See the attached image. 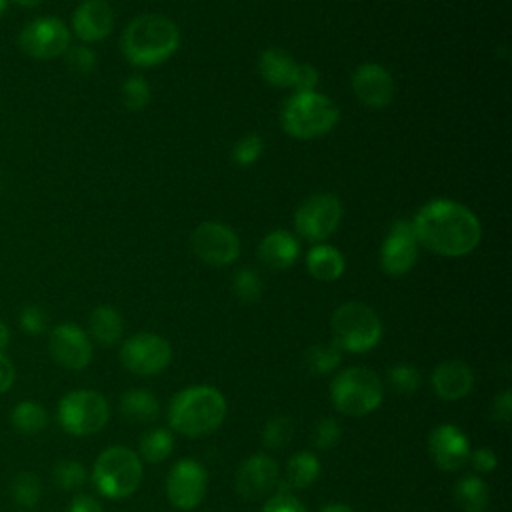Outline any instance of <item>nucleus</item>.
<instances>
[{
	"label": "nucleus",
	"instance_id": "obj_28",
	"mask_svg": "<svg viewBox=\"0 0 512 512\" xmlns=\"http://www.w3.org/2000/svg\"><path fill=\"white\" fill-rule=\"evenodd\" d=\"M174 450V432L170 428H150L138 440V456L150 464L164 462Z\"/></svg>",
	"mask_w": 512,
	"mask_h": 512
},
{
	"label": "nucleus",
	"instance_id": "obj_21",
	"mask_svg": "<svg viewBox=\"0 0 512 512\" xmlns=\"http://www.w3.org/2000/svg\"><path fill=\"white\" fill-rule=\"evenodd\" d=\"M300 256V244L288 230L268 232L258 246V258L264 266L272 270L290 268Z\"/></svg>",
	"mask_w": 512,
	"mask_h": 512
},
{
	"label": "nucleus",
	"instance_id": "obj_50",
	"mask_svg": "<svg viewBox=\"0 0 512 512\" xmlns=\"http://www.w3.org/2000/svg\"><path fill=\"white\" fill-rule=\"evenodd\" d=\"M6 6H8V0H0V16L4 14V10H6Z\"/></svg>",
	"mask_w": 512,
	"mask_h": 512
},
{
	"label": "nucleus",
	"instance_id": "obj_48",
	"mask_svg": "<svg viewBox=\"0 0 512 512\" xmlns=\"http://www.w3.org/2000/svg\"><path fill=\"white\" fill-rule=\"evenodd\" d=\"M8 340H10V332H8V328H6V324L0 320V352L6 348V344H8Z\"/></svg>",
	"mask_w": 512,
	"mask_h": 512
},
{
	"label": "nucleus",
	"instance_id": "obj_42",
	"mask_svg": "<svg viewBox=\"0 0 512 512\" xmlns=\"http://www.w3.org/2000/svg\"><path fill=\"white\" fill-rule=\"evenodd\" d=\"M318 80H320V74L312 64H298L294 72L292 88H296V92H314V88L318 86Z\"/></svg>",
	"mask_w": 512,
	"mask_h": 512
},
{
	"label": "nucleus",
	"instance_id": "obj_7",
	"mask_svg": "<svg viewBox=\"0 0 512 512\" xmlns=\"http://www.w3.org/2000/svg\"><path fill=\"white\" fill-rule=\"evenodd\" d=\"M332 344L342 352L364 354L382 338V322L378 314L364 302H344L330 318Z\"/></svg>",
	"mask_w": 512,
	"mask_h": 512
},
{
	"label": "nucleus",
	"instance_id": "obj_29",
	"mask_svg": "<svg viewBox=\"0 0 512 512\" xmlns=\"http://www.w3.org/2000/svg\"><path fill=\"white\" fill-rule=\"evenodd\" d=\"M10 422L16 432L32 436L48 426V412L34 400H22L12 408Z\"/></svg>",
	"mask_w": 512,
	"mask_h": 512
},
{
	"label": "nucleus",
	"instance_id": "obj_6",
	"mask_svg": "<svg viewBox=\"0 0 512 512\" xmlns=\"http://www.w3.org/2000/svg\"><path fill=\"white\" fill-rule=\"evenodd\" d=\"M330 402L344 416H366L374 412L384 398L380 376L364 366L340 370L330 382Z\"/></svg>",
	"mask_w": 512,
	"mask_h": 512
},
{
	"label": "nucleus",
	"instance_id": "obj_8",
	"mask_svg": "<svg viewBox=\"0 0 512 512\" xmlns=\"http://www.w3.org/2000/svg\"><path fill=\"white\" fill-rule=\"evenodd\" d=\"M56 416L64 432L72 436H92L108 424L110 406L96 390H72L60 398Z\"/></svg>",
	"mask_w": 512,
	"mask_h": 512
},
{
	"label": "nucleus",
	"instance_id": "obj_23",
	"mask_svg": "<svg viewBox=\"0 0 512 512\" xmlns=\"http://www.w3.org/2000/svg\"><path fill=\"white\" fill-rule=\"evenodd\" d=\"M344 256L328 244H316L306 254L308 272L322 282H334L344 274Z\"/></svg>",
	"mask_w": 512,
	"mask_h": 512
},
{
	"label": "nucleus",
	"instance_id": "obj_5",
	"mask_svg": "<svg viewBox=\"0 0 512 512\" xmlns=\"http://www.w3.org/2000/svg\"><path fill=\"white\" fill-rule=\"evenodd\" d=\"M144 466L140 456L126 446H108L92 466V484L98 494L110 500L132 496L142 482Z\"/></svg>",
	"mask_w": 512,
	"mask_h": 512
},
{
	"label": "nucleus",
	"instance_id": "obj_11",
	"mask_svg": "<svg viewBox=\"0 0 512 512\" xmlns=\"http://www.w3.org/2000/svg\"><path fill=\"white\" fill-rule=\"evenodd\" d=\"M342 220V204L338 196L322 192L306 198L296 214H294V226L300 236L312 242H322L338 228Z\"/></svg>",
	"mask_w": 512,
	"mask_h": 512
},
{
	"label": "nucleus",
	"instance_id": "obj_24",
	"mask_svg": "<svg viewBox=\"0 0 512 512\" xmlns=\"http://www.w3.org/2000/svg\"><path fill=\"white\" fill-rule=\"evenodd\" d=\"M88 330L92 340H96L100 346H114L124 334V320L116 308L102 304L92 310Z\"/></svg>",
	"mask_w": 512,
	"mask_h": 512
},
{
	"label": "nucleus",
	"instance_id": "obj_37",
	"mask_svg": "<svg viewBox=\"0 0 512 512\" xmlns=\"http://www.w3.org/2000/svg\"><path fill=\"white\" fill-rule=\"evenodd\" d=\"M340 436H342V428H340L338 420H334L330 416L320 418L312 428V446L320 452L332 450L340 442Z\"/></svg>",
	"mask_w": 512,
	"mask_h": 512
},
{
	"label": "nucleus",
	"instance_id": "obj_34",
	"mask_svg": "<svg viewBox=\"0 0 512 512\" xmlns=\"http://www.w3.org/2000/svg\"><path fill=\"white\" fill-rule=\"evenodd\" d=\"M292 432H294V422L290 416H284V414L274 416L266 422L262 430V444L266 448L278 450L292 440Z\"/></svg>",
	"mask_w": 512,
	"mask_h": 512
},
{
	"label": "nucleus",
	"instance_id": "obj_47",
	"mask_svg": "<svg viewBox=\"0 0 512 512\" xmlns=\"http://www.w3.org/2000/svg\"><path fill=\"white\" fill-rule=\"evenodd\" d=\"M318 512H354V508L344 502H330V504H324Z\"/></svg>",
	"mask_w": 512,
	"mask_h": 512
},
{
	"label": "nucleus",
	"instance_id": "obj_22",
	"mask_svg": "<svg viewBox=\"0 0 512 512\" xmlns=\"http://www.w3.org/2000/svg\"><path fill=\"white\" fill-rule=\"evenodd\" d=\"M296 62L290 52L282 48H266L258 58V72L260 76L276 88H288L292 86Z\"/></svg>",
	"mask_w": 512,
	"mask_h": 512
},
{
	"label": "nucleus",
	"instance_id": "obj_30",
	"mask_svg": "<svg viewBox=\"0 0 512 512\" xmlns=\"http://www.w3.org/2000/svg\"><path fill=\"white\" fill-rule=\"evenodd\" d=\"M342 360V350L338 346H334L332 342L328 344H314L306 350L304 362L308 366V370L316 376H324L330 374L338 368Z\"/></svg>",
	"mask_w": 512,
	"mask_h": 512
},
{
	"label": "nucleus",
	"instance_id": "obj_17",
	"mask_svg": "<svg viewBox=\"0 0 512 512\" xmlns=\"http://www.w3.org/2000/svg\"><path fill=\"white\" fill-rule=\"evenodd\" d=\"M48 350L54 362L66 370H82L92 360V342L88 334L70 322L52 328Z\"/></svg>",
	"mask_w": 512,
	"mask_h": 512
},
{
	"label": "nucleus",
	"instance_id": "obj_3",
	"mask_svg": "<svg viewBox=\"0 0 512 512\" xmlns=\"http://www.w3.org/2000/svg\"><path fill=\"white\" fill-rule=\"evenodd\" d=\"M178 46L180 30L162 14L136 16L124 28L120 38L124 58L138 68H150L166 62Z\"/></svg>",
	"mask_w": 512,
	"mask_h": 512
},
{
	"label": "nucleus",
	"instance_id": "obj_44",
	"mask_svg": "<svg viewBox=\"0 0 512 512\" xmlns=\"http://www.w3.org/2000/svg\"><path fill=\"white\" fill-rule=\"evenodd\" d=\"M490 416L496 420V422H502V424H508L510 418H512V392L506 388L502 390L500 394H496L492 398V404H490Z\"/></svg>",
	"mask_w": 512,
	"mask_h": 512
},
{
	"label": "nucleus",
	"instance_id": "obj_45",
	"mask_svg": "<svg viewBox=\"0 0 512 512\" xmlns=\"http://www.w3.org/2000/svg\"><path fill=\"white\" fill-rule=\"evenodd\" d=\"M68 512H104L100 500L90 494H76L68 506Z\"/></svg>",
	"mask_w": 512,
	"mask_h": 512
},
{
	"label": "nucleus",
	"instance_id": "obj_16",
	"mask_svg": "<svg viewBox=\"0 0 512 512\" xmlns=\"http://www.w3.org/2000/svg\"><path fill=\"white\" fill-rule=\"evenodd\" d=\"M280 478L278 462L268 454L248 456L236 470L234 488L244 500H258L270 496Z\"/></svg>",
	"mask_w": 512,
	"mask_h": 512
},
{
	"label": "nucleus",
	"instance_id": "obj_35",
	"mask_svg": "<svg viewBox=\"0 0 512 512\" xmlns=\"http://www.w3.org/2000/svg\"><path fill=\"white\" fill-rule=\"evenodd\" d=\"M232 288H234V294L240 302L244 304H254L260 300L262 296V280L260 276L252 270V268H242L234 274V280H232Z\"/></svg>",
	"mask_w": 512,
	"mask_h": 512
},
{
	"label": "nucleus",
	"instance_id": "obj_19",
	"mask_svg": "<svg viewBox=\"0 0 512 512\" xmlns=\"http://www.w3.org/2000/svg\"><path fill=\"white\" fill-rule=\"evenodd\" d=\"M112 26L114 10L106 0H84L72 14V30L86 44L104 40L112 32Z\"/></svg>",
	"mask_w": 512,
	"mask_h": 512
},
{
	"label": "nucleus",
	"instance_id": "obj_43",
	"mask_svg": "<svg viewBox=\"0 0 512 512\" xmlns=\"http://www.w3.org/2000/svg\"><path fill=\"white\" fill-rule=\"evenodd\" d=\"M468 462H470V466H472L476 472L488 474V472H492V470L498 466V456H496L488 446H484V448L470 450Z\"/></svg>",
	"mask_w": 512,
	"mask_h": 512
},
{
	"label": "nucleus",
	"instance_id": "obj_31",
	"mask_svg": "<svg viewBox=\"0 0 512 512\" xmlns=\"http://www.w3.org/2000/svg\"><path fill=\"white\" fill-rule=\"evenodd\" d=\"M10 494L12 500L22 508H32L40 502L42 496V484L40 478L32 472H20L10 482Z\"/></svg>",
	"mask_w": 512,
	"mask_h": 512
},
{
	"label": "nucleus",
	"instance_id": "obj_41",
	"mask_svg": "<svg viewBox=\"0 0 512 512\" xmlns=\"http://www.w3.org/2000/svg\"><path fill=\"white\" fill-rule=\"evenodd\" d=\"M260 512H308V510L294 494H290L286 490H280L264 502Z\"/></svg>",
	"mask_w": 512,
	"mask_h": 512
},
{
	"label": "nucleus",
	"instance_id": "obj_20",
	"mask_svg": "<svg viewBox=\"0 0 512 512\" xmlns=\"http://www.w3.org/2000/svg\"><path fill=\"white\" fill-rule=\"evenodd\" d=\"M430 384L438 398L454 402L470 394L474 388V372L462 360H444L434 366Z\"/></svg>",
	"mask_w": 512,
	"mask_h": 512
},
{
	"label": "nucleus",
	"instance_id": "obj_32",
	"mask_svg": "<svg viewBox=\"0 0 512 512\" xmlns=\"http://www.w3.org/2000/svg\"><path fill=\"white\" fill-rule=\"evenodd\" d=\"M88 472L82 462L78 460H60L52 468V480L60 490H78L80 486L86 484Z\"/></svg>",
	"mask_w": 512,
	"mask_h": 512
},
{
	"label": "nucleus",
	"instance_id": "obj_14",
	"mask_svg": "<svg viewBox=\"0 0 512 512\" xmlns=\"http://www.w3.org/2000/svg\"><path fill=\"white\" fill-rule=\"evenodd\" d=\"M428 454L442 472H456L468 462L470 440L456 424H438L428 434Z\"/></svg>",
	"mask_w": 512,
	"mask_h": 512
},
{
	"label": "nucleus",
	"instance_id": "obj_36",
	"mask_svg": "<svg viewBox=\"0 0 512 512\" xmlns=\"http://www.w3.org/2000/svg\"><path fill=\"white\" fill-rule=\"evenodd\" d=\"M120 96H122V104L128 110L138 112V110H144L150 102V86L142 76H130L122 82Z\"/></svg>",
	"mask_w": 512,
	"mask_h": 512
},
{
	"label": "nucleus",
	"instance_id": "obj_49",
	"mask_svg": "<svg viewBox=\"0 0 512 512\" xmlns=\"http://www.w3.org/2000/svg\"><path fill=\"white\" fill-rule=\"evenodd\" d=\"M18 6H22V8H36L42 0H14Z\"/></svg>",
	"mask_w": 512,
	"mask_h": 512
},
{
	"label": "nucleus",
	"instance_id": "obj_9",
	"mask_svg": "<svg viewBox=\"0 0 512 512\" xmlns=\"http://www.w3.org/2000/svg\"><path fill=\"white\" fill-rule=\"evenodd\" d=\"M122 366L136 376H156L172 362L170 342L154 332H138L120 346Z\"/></svg>",
	"mask_w": 512,
	"mask_h": 512
},
{
	"label": "nucleus",
	"instance_id": "obj_15",
	"mask_svg": "<svg viewBox=\"0 0 512 512\" xmlns=\"http://www.w3.org/2000/svg\"><path fill=\"white\" fill-rule=\"evenodd\" d=\"M418 260V242L408 220H394L390 226L382 248H380V268L388 276H402L412 270Z\"/></svg>",
	"mask_w": 512,
	"mask_h": 512
},
{
	"label": "nucleus",
	"instance_id": "obj_13",
	"mask_svg": "<svg viewBox=\"0 0 512 512\" xmlns=\"http://www.w3.org/2000/svg\"><path fill=\"white\" fill-rule=\"evenodd\" d=\"M194 254L210 266H228L240 256V238L222 222H202L192 232Z\"/></svg>",
	"mask_w": 512,
	"mask_h": 512
},
{
	"label": "nucleus",
	"instance_id": "obj_46",
	"mask_svg": "<svg viewBox=\"0 0 512 512\" xmlns=\"http://www.w3.org/2000/svg\"><path fill=\"white\" fill-rule=\"evenodd\" d=\"M14 378H16V370L12 360L4 352H0V394L12 388Z\"/></svg>",
	"mask_w": 512,
	"mask_h": 512
},
{
	"label": "nucleus",
	"instance_id": "obj_10",
	"mask_svg": "<svg viewBox=\"0 0 512 512\" xmlns=\"http://www.w3.org/2000/svg\"><path fill=\"white\" fill-rule=\"evenodd\" d=\"M18 46L34 60H52L70 48V30L60 18H36L20 30Z\"/></svg>",
	"mask_w": 512,
	"mask_h": 512
},
{
	"label": "nucleus",
	"instance_id": "obj_18",
	"mask_svg": "<svg viewBox=\"0 0 512 512\" xmlns=\"http://www.w3.org/2000/svg\"><path fill=\"white\" fill-rule=\"evenodd\" d=\"M352 92L368 108H386L394 98V80L384 66L366 62L352 74Z\"/></svg>",
	"mask_w": 512,
	"mask_h": 512
},
{
	"label": "nucleus",
	"instance_id": "obj_2",
	"mask_svg": "<svg viewBox=\"0 0 512 512\" xmlns=\"http://www.w3.org/2000/svg\"><path fill=\"white\" fill-rule=\"evenodd\" d=\"M228 414L224 394L208 384L188 386L176 392L168 404V426L186 438H202L216 432Z\"/></svg>",
	"mask_w": 512,
	"mask_h": 512
},
{
	"label": "nucleus",
	"instance_id": "obj_39",
	"mask_svg": "<svg viewBox=\"0 0 512 512\" xmlns=\"http://www.w3.org/2000/svg\"><path fill=\"white\" fill-rule=\"evenodd\" d=\"M20 326H22L24 332H28L32 336L44 334L46 328H48V314H46V310L36 306V304L24 306L22 312H20Z\"/></svg>",
	"mask_w": 512,
	"mask_h": 512
},
{
	"label": "nucleus",
	"instance_id": "obj_12",
	"mask_svg": "<svg viewBox=\"0 0 512 512\" xmlns=\"http://www.w3.org/2000/svg\"><path fill=\"white\" fill-rule=\"evenodd\" d=\"M208 488V472L194 458L178 460L166 476V496L168 502L178 510L196 508Z\"/></svg>",
	"mask_w": 512,
	"mask_h": 512
},
{
	"label": "nucleus",
	"instance_id": "obj_26",
	"mask_svg": "<svg viewBox=\"0 0 512 512\" xmlns=\"http://www.w3.org/2000/svg\"><path fill=\"white\" fill-rule=\"evenodd\" d=\"M454 500L462 512H484L490 500V488L480 476L468 474L456 482Z\"/></svg>",
	"mask_w": 512,
	"mask_h": 512
},
{
	"label": "nucleus",
	"instance_id": "obj_40",
	"mask_svg": "<svg viewBox=\"0 0 512 512\" xmlns=\"http://www.w3.org/2000/svg\"><path fill=\"white\" fill-rule=\"evenodd\" d=\"M64 54L70 70L78 74H90L96 66V54L88 46H72Z\"/></svg>",
	"mask_w": 512,
	"mask_h": 512
},
{
	"label": "nucleus",
	"instance_id": "obj_33",
	"mask_svg": "<svg viewBox=\"0 0 512 512\" xmlns=\"http://www.w3.org/2000/svg\"><path fill=\"white\" fill-rule=\"evenodd\" d=\"M388 382L398 394H412L422 386V374L414 364L398 362L390 366Z\"/></svg>",
	"mask_w": 512,
	"mask_h": 512
},
{
	"label": "nucleus",
	"instance_id": "obj_38",
	"mask_svg": "<svg viewBox=\"0 0 512 512\" xmlns=\"http://www.w3.org/2000/svg\"><path fill=\"white\" fill-rule=\"evenodd\" d=\"M264 152V140L258 134H246L232 148V160L238 166H252Z\"/></svg>",
	"mask_w": 512,
	"mask_h": 512
},
{
	"label": "nucleus",
	"instance_id": "obj_27",
	"mask_svg": "<svg viewBox=\"0 0 512 512\" xmlns=\"http://www.w3.org/2000/svg\"><path fill=\"white\" fill-rule=\"evenodd\" d=\"M320 476V460L310 450L294 452L286 462V482L290 488L302 490L316 482Z\"/></svg>",
	"mask_w": 512,
	"mask_h": 512
},
{
	"label": "nucleus",
	"instance_id": "obj_1",
	"mask_svg": "<svg viewBox=\"0 0 512 512\" xmlns=\"http://www.w3.org/2000/svg\"><path fill=\"white\" fill-rule=\"evenodd\" d=\"M410 224L418 246L448 258L470 254L482 236L476 214L450 198L428 200Z\"/></svg>",
	"mask_w": 512,
	"mask_h": 512
},
{
	"label": "nucleus",
	"instance_id": "obj_4",
	"mask_svg": "<svg viewBox=\"0 0 512 512\" xmlns=\"http://www.w3.org/2000/svg\"><path fill=\"white\" fill-rule=\"evenodd\" d=\"M336 104L320 92H296L282 106V128L298 140H312L328 134L338 124Z\"/></svg>",
	"mask_w": 512,
	"mask_h": 512
},
{
	"label": "nucleus",
	"instance_id": "obj_25",
	"mask_svg": "<svg viewBox=\"0 0 512 512\" xmlns=\"http://www.w3.org/2000/svg\"><path fill=\"white\" fill-rule=\"evenodd\" d=\"M158 398L146 388H132L120 396V414L130 422H152L158 418Z\"/></svg>",
	"mask_w": 512,
	"mask_h": 512
}]
</instances>
